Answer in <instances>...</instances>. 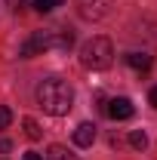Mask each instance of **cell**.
Segmentation results:
<instances>
[{
	"label": "cell",
	"instance_id": "9a60e30c",
	"mask_svg": "<svg viewBox=\"0 0 157 160\" xmlns=\"http://www.w3.org/2000/svg\"><path fill=\"white\" fill-rule=\"evenodd\" d=\"M0 151H13V142H6V139H0Z\"/></svg>",
	"mask_w": 157,
	"mask_h": 160
},
{
	"label": "cell",
	"instance_id": "5b68a950",
	"mask_svg": "<svg viewBox=\"0 0 157 160\" xmlns=\"http://www.w3.org/2000/svg\"><path fill=\"white\" fill-rule=\"evenodd\" d=\"M105 111H108V117H111V120H129L136 108H133V102H129V99H111Z\"/></svg>",
	"mask_w": 157,
	"mask_h": 160
},
{
	"label": "cell",
	"instance_id": "3957f363",
	"mask_svg": "<svg viewBox=\"0 0 157 160\" xmlns=\"http://www.w3.org/2000/svg\"><path fill=\"white\" fill-rule=\"evenodd\" d=\"M114 62V46L108 37H89L80 46V65L89 71H105Z\"/></svg>",
	"mask_w": 157,
	"mask_h": 160
},
{
	"label": "cell",
	"instance_id": "7c38bea8",
	"mask_svg": "<svg viewBox=\"0 0 157 160\" xmlns=\"http://www.w3.org/2000/svg\"><path fill=\"white\" fill-rule=\"evenodd\" d=\"M9 123H13V111H9L6 105H0V129H6Z\"/></svg>",
	"mask_w": 157,
	"mask_h": 160
},
{
	"label": "cell",
	"instance_id": "5bb4252c",
	"mask_svg": "<svg viewBox=\"0 0 157 160\" xmlns=\"http://www.w3.org/2000/svg\"><path fill=\"white\" fill-rule=\"evenodd\" d=\"M148 102H151V105H154V108H157V86H154V89H151V92H148Z\"/></svg>",
	"mask_w": 157,
	"mask_h": 160
},
{
	"label": "cell",
	"instance_id": "ba28073f",
	"mask_svg": "<svg viewBox=\"0 0 157 160\" xmlns=\"http://www.w3.org/2000/svg\"><path fill=\"white\" fill-rule=\"evenodd\" d=\"M49 160H77L68 148H62V145H49V154H46Z\"/></svg>",
	"mask_w": 157,
	"mask_h": 160
},
{
	"label": "cell",
	"instance_id": "52a82bcc",
	"mask_svg": "<svg viewBox=\"0 0 157 160\" xmlns=\"http://www.w3.org/2000/svg\"><path fill=\"white\" fill-rule=\"evenodd\" d=\"M126 65L136 71H148L151 68V56L148 52H126Z\"/></svg>",
	"mask_w": 157,
	"mask_h": 160
},
{
	"label": "cell",
	"instance_id": "6da1fadb",
	"mask_svg": "<svg viewBox=\"0 0 157 160\" xmlns=\"http://www.w3.org/2000/svg\"><path fill=\"white\" fill-rule=\"evenodd\" d=\"M37 105L53 114V117H65L74 105V86L62 77H46L37 83Z\"/></svg>",
	"mask_w": 157,
	"mask_h": 160
},
{
	"label": "cell",
	"instance_id": "4fadbf2b",
	"mask_svg": "<svg viewBox=\"0 0 157 160\" xmlns=\"http://www.w3.org/2000/svg\"><path fill=\"white\" fill-rule=\"evenodd\" d=\"M22 160H43V154H37V151H28V154H25Z\"/></svg>",
	"mask_w": 157,
	"mask_h": 160
},
{
	"label": "cell",
	"instance_id": "8992f818",
	"mask_svg": "<svg viewBox=\"0 0 157 160\" xmlns=\"http://www.w3.org/2000/svg\"><path fill=\"white\" fill-rule=\"evenodd\" d=\"M96 142V126L93 123H80L77 129H74V145L77 148H89Z\"/></svg>",
	"mask_w": 157,
	"mask_h": 160
},
{
	"label": "cell",
	"instance_id": "7a4b0ae2",
	"mask_svg": "<svg viewBox=\"0 0 157 160\" xmlns=\"http://www.w3.org/2000/svg\"><path fill=\"white\" fill-rule=\"evenodd\" d=\"M74 46V34L65 31V28H43V31H34V37H28L22 43L19 56L22 59H34V56H43L49 49H59V52H68Z\"/></svg>",
	"mask_w": 157,
	"mask_h": 160
},
{
	"label": "cell",
	"instance_id": "30bf717a",
	"mask_svg": "<svg viewBox=\"0 0 157 160\" xmlns=\"http://www.w3.org/2000/svg\"><path fill=\"white\" fill-rule=\"evenodd\" d=\"M22 123H25V136H28V139H34V142H37L40 136H43V132H40V126H37V120L25 117V120H22Z\"/></svg>",
	"mask_w": 157,
	"mask_h": 160
},
{
	"label": "cell",
	"instance_id": "9c48e42d",
	"mask_svg": "<svg viewBox=\"0 0 157 160\" xmlns=\"http://www.w3.org/2000/svg\"><path fill=\"white\" fill-rule=\"evenodd\" d=\"M65 0H34V9L37 12H53V9H59Z\"/></svg>",
	"mask_w": 157,
	"mask_h": 160
},
{
	"label": "cell",
	"instance_id": "8fae6325",
	"mask_svg": "<svg viewBox=\"0 0 157 160\" xmlns=\"http://www.w3.org/2000/svg\"><path fill=\"white\" fill-rule=\"evenodd\" d=\"M129 145L142 151V148H148V136H145L142 129H133V132H129Z\"/></svg>",
	"mask_w": 157,
	"mask_h": 160
},
{
	"label": "cell",
	"instance_id": "2e32d148",
	"mask_svg": "<svg viewBox=\"0 0 157 160\" xmlns=\"http://www.w3.org/2000/svg\"><path fill=\"white\" fill-rule=\"evenodd\" d=\"M3 3H13V0H3Z\"/></svg>",
	"mask_w": 157,
	"mask_h": 160
},
{
	"label": "cell",
	"instance_id": "277c9868",
	"mask_svg": "<svg viewBox=\"0 0 157 160\" xmlns=\"http://www.w3.org/2000/svg\"><path fill=\"white\" fill-rule=\"evenodd\" d=\"M74 6H77V16L86 22H102L111 16V0H74Z\"/></svg>",
	"mask_w": 157,
	"mask_h": 160
}]
</instances>
